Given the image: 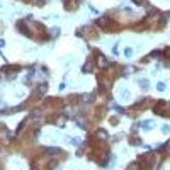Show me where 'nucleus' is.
Returning a JSON list of instances; mask_svg holds the SVG:
<instances>
[{"mask_svg":"<svg viewBox=\"0 0 170 170\" xmlns=\"http://www.w3.org/2000/svg\"><path fill=\"white\" fill-rule=\"evenodd\" d=\"M151 111L158 116H163V117H170V104H167V100H156L153 106H151Z\"/></svg>","mask_w":170,"mask_h":170,"instance_id":"obj_1","label":"nucleus"},{"mask_svg":"<svg viewBox=\"0 0 170 170\" xmlns=\"http://www.w3.org/2000/svg\"><path fill=\"white\" fill-rule=\"evenodd\" d=\"M133 55V49L131 48H126V49H124V56H131Z\"/></svg>","mask_w":170,"mask_h":170,"instance_id":"obj_14","label":"nucleus"},{"mask_svg":"<svg viewBox=\"0 0 170 170\" xmlns=\"http://www.w3.org/2000/svg\"><path fill=\"white\" fill-rule=\"evenodd\" d=\"M0 170H2V163H0Z\"/></svg>","mask_w":170,"mask_h":170,"instance_id":"obj_18","label":"nucleus"},{"mask_svg":"<svg viewBox=\"0 0 170 170\" xmlns=\"http://www.w3.org/2000/svg\"><path fill=\"white\" fill-rule=\"evenodd\" d=\"M138 126H141L143 129H151V128L155 126V123H153V121H141Z\"/></svg>","mask_w":170,"mask_h":170,"instance_id":"obj_9","label":"nucleus"},{"mask_svg":"<svg viewBox=\"0 0 170 170\" xmlns=\"http://www.w3.org/2000/svg\"><path fill=\"white\" fill-rule=\"evenodd\" d=\"M169 129H170L169 126H163V128H162V133H169Z\"/></svg>","mask_w":170,"mask_h":170,"instance_id":"obj_16","label":"nucleus"},{"mask_svg":"<svg viewBox=\"0 0 170 170\" xmlns=\"http://www.w3.org/2000/svg\"><path fill=\"white\" fill-rule=\"evenodd\" d=\"M3 44H5V41H3V39H0V48H2Z\"/></svg>","mask_w":170,"mask_h":170,"instance_id":"obj_17","label":"nucleus"},{"mask_svg":"<svg viewBox=\"0 0 170 170\" xmlns=\"http://www.w3.org/2000/svg\"><path fill=\"white\" fill-rule=\"evenodd\" d=\"M20 70H22V66L19 65H5V66H2V75H5L7 78H14V77H17Z\"/></svg>","mask_w":170,"mask_h":170,"instance_id":"obj_3","label":"nucleus"},{"mask_svg":"<svg viewBox=\"0 0 170 170\" xmlns=\"http://www.w3.org/2000/svg\"><path fill=\"white\" fill-rule=\"evenodd\" d=\"M133 3H134V5H140V7H143V5H146V3H148V0H133Z\"/></svg>","mask_w":170,"mask_h":170,"instance_id":"obj_12","label":"nucleus"},{"mask_svg":"<svg viewBox=\"0 0 170 170\" xmlns=\"http://www.w3.org/2000/svg\"><path fill=\"white\" fill-rule=\"evenodd\" d=\"M34 92H36V94L39 95V97H43V95L48 92V83H39V85H38V89H36Z\"/></svg>","mask_w":170,"mask_h":170,"instance_id":"obj_8","label":"nucleus"},{"mask_svg":"<svg viewBox=\"0 0 170 170\" xmlns=\"http://www.w3.org/2000/svg\"><path fill=\"white\" fill-rule=\"evenodd\" d=\"M94 56H95V58H94L95 66H99L100 70H106V68H107V66L111 65V61H109L107 58L104 56V55H102L100 51H97V49H94Z\"/></svg>","mask_w":170,"mask_h":170,"instance_id":"obj_2","label":"nucleus"},{"mask_svg":"<svg viewBox=\"0 0 170 170\" xmlns=\"http://www.w3.org/2000/svg\"><path fill=\"white\" fill-rule=\"evenodd\" d=\"M129 145H133V146H136V145H141V138H138L136 134H133L131 138H129Z\"/></svg>","mask_w":170,"mask_h":170,"instance_id":"obj_10","label":"nucleus"},{"mask_svg":"<svg viewBox=\"0 0 170 170\" xmlns=\"http://www.w3.org/2000/svg\"><path fill=\"white\" fill-rule=\"evenodd\" d=\"M94 70H95L94 56H89V58H87V61H85V65L82 66V72H83V73H92Z\"/></svg>","mask_w":170,"mask_h":170,"instance_id":"obj_5","label":"nucleus"},{"mask_svg":"<svg viewBox=\"0 0 170 170\" xmlns=\"http://www.w3.org/2000/svg\"><path fill=\"white\" fill-rule=\"evenodd\" d=\"M80 31H83V33H78V36H85L87 39H97V36H99V33L95 31V27H90V26H87V27H82Z\"/></svg>","mask_w":170,"mask_h":170,"instance_id":"obj_4","label":"nucleus"},{"mask_svg":"<svg viewBox=\"0 0 170 170\" xmlns=\"http://www.w3.org/2000/svg\"><path fill=\"white\" fill-rule=\"evenodd\" d=\"M109 121H111V124H117V123H119V117H116V116H114V117H111Z\"/></svg>","mask_w":170,"mask_h":170,"instance_id":"obj_15","label":"nucleus"},{"mask_svg":"<svg viewBox=\"0 0 170 170\" xmlns=\"http://www.w3.org/2000/svg\"><path fill=\"white\" fill-rule=\"evenodd\" d=\"M138 85H140V87H141V89H143V90H146V89H148V87H150V82H148V80H146V78H141V80H140V82H138Z\"/></svg>","mask_w":170,"mask_h":170,"instance_id":"obj_11","label":"nucleus"},{"mask_svg":"<svg viewBox=\"0 0 170 170\" xmlns=\"http://www.w3.org/2000/svg\"><path fill=\"white\" fill-rule=\"evenodd\" d=\"M65 2V9L66 10H77L78 5L82 3V0H63Z\"/></svg>","mask_w":170,"mask_h":170,"instance_id":"obj_6","label":"nucleus"},{"mask_svg":"<svg viewBox=\"0 0 170 170\" xmlns=\"http://www.w3.org/2000/svg\"><path fill=\"white\" fill-rule=\"evenodd\" d=\"M95 140H99V141H107L109 140V134H107V131L106 129H97L94 134Z\"/></svg>","mask_w":170,"mask_h":170,"instance_id":"obj_7","label":"nucleus"},{"mask_svg":"<svg viewBox=\"0 0 170 170\" xmlns=\"http://www.w3.org/2000/svg\"><path fill=\"white\" fill-rule=\"evenodd\" d=\"M156 90H160V92H163V90H165V83H163V82H160V83H156Z\"/></svg>","mask_w":170,"mask_h":170,"instance_id":"obj_13","label":"nucleus"}]
</instances>
